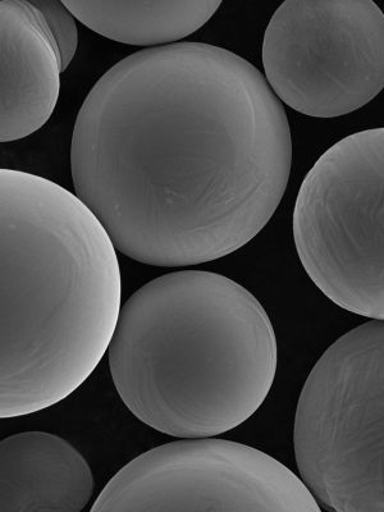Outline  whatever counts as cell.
Returning <instances> with one entry per match:
<instances>
[{
    "label": "cell",
    "instance_id": "obj_10",
    "mask_svg": "<svg viewBox=\"0 0 384 512\" xmlns=\"http://www.w3.org/2000/svg\"><path fill=\"white\" fill-rule=\"evenodd\" d=\"M77 20L96 34L118 43L153 47L194 34L216 15L219 0L187 2H71Z\"/></svg>",
    "mask_w": 384,
    "mask_h": 512
},
{
    "label": "cell",
    "instance_id": "obj_1",
    "mask_svg": "<svg viewBox=\"0 0 384 512\" xmlns=\"http://www.w3.org/2000/svg\"><path fill=\"white\" fill-rule=\"evenodd\" d=\"M280 99L245 58L203 43L131 54L77 114V196L114 246L153 267L235 253L262 232L290 180Z\"/></svg>",
    "mask_w": 384,
    "mask_h": 512
},
{
    "label": "cell",
    "instance_id": "obj_7",
    "mask_svg": "<svg viewBox=\"0 0 384 512\" xmlns=\"http://www.w3.org/2000/svg\"><path fill=\"white\" fill-rule=\"evenodd\" d=\"M91 512H320L303 479L272 456L212 437L181 438L136 457Z\"/></svg>",
    "mask_w": 384,
    "mask_h": 512
},
{
    "label": "cell",
    "instance_id": "obj_9",
    "mask_svg": "<svg viewBox=\"0 0 384 512\" xmlns=\"http://www.w3.org/2000/svg\"><path fill=\"white\" fill-rule=\"evenodd\" d=\"M93 492L88 461L56 434L25 432L0 442V512H80Z\"/></svg>",
    "mask_w": 384,
    "mask_h": 512
},
{
    "label": "cell",
    "instance_id": "obj_4",
    "mask_svg": "<svg viewBox=\"0 0 384 512\" xmlns=\"http://www.w3.org/2000/svg\"><path fill=\"white\" fill-rule=\"evenodd\" d=\"M294 446L324 509L384 512V320L351 329L315 364L297 404Z\"/></svg>",
    "mask_w": 384,
    "mask_h": 512
},
{
    "label": "cell",
    "instance_id": "obj_11",
    "mask_svg": "<svg viewBox=\"0 0 384 512\" xmlns=\"http://www.w3.org/2000/svg\"><path fill=\"white\" fill-rule=\"evenodd\" d=\"M30 3L43 15L45 24L56 41L62 72L66 71L79 47L75 16L59 0H30Z\"/></svg>",
    "mask_w": 384,
    "mask_h": 512
},
{
    "label": "cell",
    "instance_id": "obj_8",
    "mask_svg": "<svg viewBox=\"0 0 384 512\" xmlns=\"http://www.w3.org/2000/svg\"><path fill=\"white\" fill-rule=\"evenodd\" d=\"M0 45V140L11 143L49 121L61 90L62 63L43 15L30 2H0Z\"/></svg>",
    "mask_w": 384,
    "mask_h": 512
},
{
    "label": "cell",
    "instance_id": "obj_6",
    "mask_svg": "<svg viewBox=\"0 0 384 512\" xmlns=\"http://www.w3.org/2000/svg\"><path fill=\"white\" fill-rule=\"evenodd\" d=\"M262 57L288 107L346 116L384 89V13L370 0H287L265 30Z\"/></svg>",
    "mask_w": 384,
    "mask_h": 512
},
{
    "label": "cell",
    "instance_id": "obj_2",
    "mask_svg": "<svg viewBox=\"0 0 384 512\" xmlns=\"http://www.w3.org/2000/svg\"><path fill=\"white\" fill-rule=\"evenodd\" d=\"M2 419L79 390L121 315L116 246L79 196L31 173L0 171Z\"/></svg>",
    "mask_w": 384,
    "mask_h": 512
},
{
    "label": "cell",
    "instance_id": "obj_5",
    "mask_svg": "<svg viewBox=\"0 0 384 512\" xmlns=\"http://www.w3.org/2000/svg\"><path fill=\"white\" fill-rule=\"evenodd\" d=\"M292 232L305 272L329 300L384 320V127L347 136L317 160Z\"/></svg>",
    "mask_w": 384,
    "mask_h": 512
},
{
    "label": "cell",
    "instance_id": "obj_3",
    "mask_svg": "<svg viewBox=\"0 0 384 512\" xmlns=\"http://www.w3.org/2000/svg\"><path fill=\"white\" fill-rule=\"evenodd\" d=\"M109 367L128 410L176 438L214 437L263 405L277 341L258 299L222 274L180 271L122 306Z\"/></svg>",
    "mask_w": 384,
    "mask_h": 512
}]
</instances>
